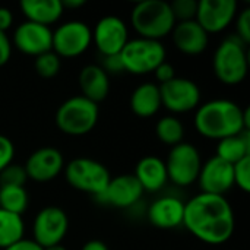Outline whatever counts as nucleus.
<instances>
[{
  "label": "nucleus",
  "mask_w": 250,
  "mask_h": 250,
  "mask_svg": "<svg viewBox=\"0 0 250 250\" xmlns=\"http://www.w3.org/2000/svg\"><path fill=\"white\" fill-rule=\"evenodd\" d=\"M34 67H35V72L41 78L50 79V78H54L60 72L62 59L53 50H50V51L42 53V54H40V56L35 57Z\"/></svg>",
  "instance_id": "cd10ccee"
},
{
  "label": "nucleus",
  "mask_w": 250,
  "mask_h": 250,
  "mask_svg": "<svg viewBox=\"0 0 250 250\" xmlns=\"http://www.w3.org/2000/svg\"><path fill=\"white\" fill-rule=\"evenodd\" d=\"M42 250H67L64 246H62V245H56V246H50V248H45V249Z\"/></svg>",
  "instance_id": "a19ab883"
},
{
  "label": "nucleus",
  "mask_w": 250,
  "mask_h": 250,
  "mask_svg": "<svg viewBox=\"0 0 250 250\" xmlns=\"http://www.w3.org/2000/svg\"><path fill=\"white\" fill-rule=\"evenodd\" d=\"M129 41V31L123 19L117 16L101 18L94 31L92 42L101 56H117Z\"/></svg>",
  "instance_id": "f8f14e48"
},
{
  "label": "nucleus",
  "mask_w": 250,
  "mask_h": 250,
  "mask_svg": "<svg viewBox=\"0 0 250 250\" xmlns=\"http://www.w3.org/2000/svg\"><path fill=\"white\" fill-rule=\"evenodd\" d=\"M246 44L237 37L226 38L214 53L212 67L220 82L224 85H239L245 81L249 70Z\"/></svg>",
  "instance_id": "20e7f679"
},
{
  "label": "nucleus",
  "mask_w": 250,
  "mask_h": 250,
  "mask_svg": "<svg viewBox=\"0 0 250 250\" xmlns=\"http://www.w3.org/2000/svg\"><path fill=\"white\" fill-rule=\"evenodd\" d=\"M170 7H171L176 23L195 21L196 10H198V1L196 0H174L173 3H170Z\"/></svg>",
  "instance_id": "c85d7f7f"
},
{
  "label": "nucleus",
  "mask_w": 250,
  "mask_h": 250,
  "mask_svg": "<svg viewBox=\"0 0 250 250\" xmlns=\"http://www.w3.org/2000/svg\"><path fill=\"white\" fill-rule=\"evenodd\" d=\"M79 86L82 97L98 105L110 92V79L100 64H86L79 73Z\"/></svg>",
  "instance_id": "aec40b11"
},
{
  "label": "nucleus",
  "mask_w": 250,
  "mask_h": 250,
  "mask_svg": "<svg viewBox=\"0 0 250 250\" xmlns=\"http://www.w3.org/2000/svg\"><path fill=\"white\" fill-rule=\"evenodd\" d=\"M69 230V218L59 207L42 208L32 224L34 242L42 249L62 245Z\"/></svg>",
  "instance_id": "9d476101"
},
{
  "label": "nucleus",
  "mask_w": 250,
  "mask_h": 250,
  "mask_svg": "<svg viewBox=\"0 0 250 250\" xmlns=\"http://www.w3.org/2000/svg\"><path fill=\"white\" fill-rule=\"evenodd\" d=\"M64 177L73 189L100 198L108 186L111 174L104 164L81 157L64 166Z\"/></svg>",
  "instance_id": "0eeeda50"
},
{
  "label": "nucleus",
  "mask_w": 250,
  "mask_h": 250,
  "mask_svg": "<svg viewBox=\"0 0 250 250\" xmlns=\"http://www.w3.org/2000/svg\"><path fill=\"white\" fill-rule=\"evenodd\" d=\"M185 202L174 196H163L148 208V221L161 230H173L183 226Z\"/></svg>",
  "instance_id": "a211bd4d"
},
{
  "label": "nucleus",
  "mask_w": 250,
  "mask_h": 250,
  "mask_svg": "<svg viewBox=\"0 0 250 250\" xmlns=\"http://www.w3.org/2000/svg\"><path fill=\"white\" fill-rule=\"evenodd\" d=\"M164 163L167 168V176L174 185L186 188L198 182L202 160L199 151L192 144L182 142L173 146L168 152L167 161Z\"/></svg>",
  "instance_id": "6e6552de"
},
{
  "label": "nucleus",
  "mask_w": 250,
  "mask_h": 250,
  "mask_svg": "<svg viewBox=\"0 0 250 250\" xmlns=\"http://www.w3.org/2000/svg\"><path fill=\"white\" fill-rule=\"evenodd\" d=\"M15 157V145L13 142L7 138L0 135V173L12 164Z\"/></svg>",
  "instance_id": "473e14b6"
},
{
  "label": "nucleus",
  "mask_w": 250,
  "mask_h": 250,
  "mask_svg": "<svg viewBox=\"0 0 250 250\" xmlns=\"http://www.w3.org/2000/svg\"><path fill=\"white\" fill-rule=\"evenodd\" d=\"M28 205H29V196L25 188L0 186V209L22 217Z\"/></svg>",
  "instance_id": "a878e982"
},
{
  "label": "nucleus",
  "mask_w": 250,
  "mask_h": 250,
  "mask_svg": "<svg viewBox=\"0 0 250 250\" xmlns=\"http://www.w3.org/2000/svg\"><path fill=\"white\" fill-rule=\"evenodd\" d=\"M236 29H237V38L245 42H250V9L245 7L237 16H236Z\"/></svg>",
  "instance_id": "2f4dec72"
},
{
  "label": "nucleus",
  "mask_w": 250,
  "mask_h": 250,
  "mask_svg": "<svg viewBox=\"0 0 250 250\" xmlns=\"http://www.w3.org/2000/svg\"><path fill=\"white\" fill-rule=\"evenodd\" d=\"M133 176L139 182L144 192H158L166 186L168 180L166 163L154 155L144 157L136 164Z\"/></svg>",
  "instance_id": "412c9836"
},
{
  "label": "nucleus",
  "mask_w": 250,
  "mask_h": 250,
  "mask_svg": "<svg viewBox=\"0 0 250 250\" xmlns=\"http://www.w3.org/2000/svg\"><path fill=\"white\" fill-rule=\"evenodd\" d=\"M195 127L199 135L221 141L249 130L250 113L230 100H212L198 107Z\"/></svg>",
  "instance_id": "f03ea898"
},
{
  "label": "nucleus",
  "mask_w": 250,
  "mask_h": 250,
  "mask_svg": "<svg viewBox=\"0 0 250 250\" xmlns=\"http://www.w3.org/2000/svg\"><path fill=\"white\" fill-rule=\"evenodd\" d=\"M161 107V95L157 83H142L130 95V110L141 119L155 116Z\"/></svg>",
  "instance_id": "5701e85b"
},
{
  "label": "nucleus",
  "mask_w": 250,
  "mask_h": 250,
  "mask_svg": "<svg viewBox=\"0 0 250 250\" xmlns=\"http://www.w3.org/2000/svg\"><path fill=\"white\" fill-rule=\"evenodd\" d=\"M4 250H42V248L38 246L34 240H25V239H22L21 242L12 245L10 248H7V249Z\"/></svg>",
  "instance_id": "4c0bfd02"
},
{
  "label": "nucleus",
  "mask_w": 250,
  "mask_h": 250,
  "mask_svg": "<svg viewBox=\"0 0 250 250\" xmlns=\"http://www.w3.org/2000/svg\"><path fill=\"white\" fill-rule=\"evenodd\" d=\"M101 59H103V62H101L100 67H103L107 75L123 72V64H122L119 54L117 56H101Z\"/></svg>",
  "instance_id": "72a5a7b5"
},
{
  "label": "nucleus",
  "mask_w": 250,
  "mask_h": 250,
  "mask_svg": "<svg viewBox=\"0 0 250 250\" xmlns=\"http://www.w3.org/2000/svg\"><path fill=\"white\" fill-rule=\"evenodd\" d=\"M10 54H12V44H10V40L7 38L6 32H1V31H0V67L4 66V64L9 62Z\"/></svg>",
  "instance_id": "c9c22d12"
},
{
  "label": "nucleus",
  "mask_w": 250,
  "mask_h": 250,
  "mask_svg": "<svg viewBox=\"0 0 250 250\" xmlns=\"http://www.w3.org/2000/svg\"><path fill=\"white\" fill-rule=\"evenodd\" d=\"M83 4H85L83 0H63L62 1L63 10L64 9H78V7H82Z\"/></svg>",
  "instance_id": "ea45409f"
},
{
  "label": "nucleus",
  "mask_w": 250,
  "mask_h": 250,
  "mask_svg": "<svg viewBox=\"0 0 250 250\" xmlns=\"http://www.w3.org/2000/svg\"><path fill=\"white\" fill-rule=\"evenodd\" d=\"M13 23V15L7 7H0V31L6 32Z\"/></svg>",
  "instance_id": "e433bc0d"
},
{
  "label": "nucleus",
  "mask_w": 250,
  "mask_h": 250,
  "mask_svg": "<svg viewBox=\"0 0 250 250\" xmlns=\"http://www.w3.org/2000/svg\"><path fill=\"white\" fill-rule=\"evenodd\" d=\"M130 22L133 29L139 34V38L155 41L171 34L176 25L170 3L163 0H145L136 3L130 13Z\"/></svg>",
  "instance_id": "7ed1b4c3"
},
{
  "label": "nucleus",
  "mask_w": 250,
  "mask_h": 250,
  "mask_svg": "<svg viewBox=\"0 0 250 250\" xmlns=\"http://www.w3.org/2000/svg\"><path fill=\"white\" fill-rule=\"evenodd\" d=\"M183 226L207 245H223L234 233V214L224 196L199 193L185 204Z\"/></svg>",
  "instance_id": "f257e3e1"
},
{
  "label": "nucleus",
  "mask_w": 250,
  "mask_h": 250,
  "mask_svg": "<svg viewBox=\"0 0 250 250\" xmlns=\"http://www.w3.org/2000/svg\"><path fill=\"white\" fill-rule=\"evenodd\" d=\"M161 95V105L171 113H188L199 107L201 89L186 78H174L163 85H158Z\"/></svg>",
  "instance_id": "9b49d317"
},
{
  "label": "nucleus",
  "mask_w": 250,
  "mask_h": 250,
  "mask_svg": "<svg viewBox=\"0 0 250 250\" xmlns=\"http://www.w3.org/2000/svg\"><path fill=\"white\" fill-rule=\"evenodd\" d=\"M144 195V189L133 174H122L111 177L100 201L114 208H130L139 202Z\"/></svg>",
  "instance_id": "f3484780"
},
{
  "label": "nucleus",
  "mask_w": 250,
  "mask_h": 250,
  "mask_svg": "<svg viewBox=\"0 0 250 250\" xmlns=\"http://www.w3.org/2000/svg\"><path fill=\"white\" fill-rule=\"evenodd\" d=\"M53 31L48 26L38 25L29 21L22 22L13 32L15 47L28 56H40L51 50Z\"/></svg>",
  "instance_id": "dca6fc26"
},
{
  "label": "nucleus",
  "mask_w": 250,
  "mask_h": 250,
  "mask_svg": "<svg viewBox=\"0 0 250 250\" xmlns=\"http://www.w3.org/2000/svg\"><path fill=\"white\" fill-rule=\"evenodd\" d=\"M123 70L132 75L154 73V70L166 62V48L161 41L135 38L129 40L120 51Z\"/></svg>",
  "instance_id": "423d86ee"
},
{
  "label": "nucleus",
  "mask_w": 250,
  "mask_h": 250,
  "mask_svg": "<svg viewBox=\"0 0 250 250\" xmlns=\"http://www.w3.org/2000/svg\"><path fill=\"white\" fill-rule=\"evenodd\" d=\"M233 174H234V185L239 186L243 192H250V157L243 158L237 164L233 166Z\"/></svg>",
  "instance_id": "7c9ffc66"
},
{
  "label": "nucleus",
  "mask_w": 250,
  "mask_h": 250,
  "mask_svg": "<svg viewBox=\"0 0 250 250\" xmlns=\"http://www.w3.org/2000/svg\"><path fill=\"white\" fill-rule=\"evenodd\" d=\"M28 180L26 171L23 166L9 164L1 173H0V186H21L25 188V183Z\"/></svg>",
  "instance_id": "c756f323"
},
{
  "label": "nucleus",
  "mask_w": 250,
  "mask_h": 250,
  "mask_svg": "<svg viewBox=\"0 0 250 250\" xmlns=\"http://www.w3.org/2000/svg\"><path fill=\"white\" fill-rule=\"evenodd\" d=\"M23 221L21 215L0 209V249L4 250L23 239Z\"/></svg>",
  "instance_id": "393cba45"
},
{
  "label": "nucleus",
  "mask_w": 250,
  "mask_h": 250,
  "mask_svg": "<svg viewBox=\"0 0 250 250\" xmlns=\"http://www.w3.org/2000/svg\"><path fill=\"white\" fill-rule=\"evenodd\" d=\"M154 75H155V79L160 82V85H163V83H166V82H168V81H171V79L176 78V75H174V67H173L170 63H167V62H163V63L154 70Z\"/></svg>",
  "instance_id": "f704fd0d"
},
{
  "label": "nucleus",
  "mask_w": 250,
  "mask_h": 250,
  "mask_svg": "<svg viewBox=\"0 0 250 250\" xmlns=\"http://www.w3.org/2000/svg\"><path fill=\"white\" fill-rule=\"evenodd\" d=\"M81 250H110V249H108V246H107L104 242H101V240H89V242H86V243L82 246V249Z\"/></svg>",
  "instance_id": "58836bf2"
},
{
  "label": "nucleus",
  "mask_w": 250,
  "mask_h": 250,
  "mask_svg": "<svg viewBox=\"0 0 250 250\" xmlns=\"http://www.w3.org/2000/svg\"><path fill=\"white\" fill-rule=\"evenodd\" d=\"M155 133L164 145H168L173 148L183 142L185 127H183V123L177 117L166 116L158 120L155 126Z\"/></svg>",
  "instance_id": "bb28decb"
},
{
  "label": "nucleus",
  "mask_w": 250,
  "mask_h": 250,
  "mask_svg": "<svg viewBox=\"0 0 250 250\" xmlns=\"http://www.w3.org/2000/svg\"><path fill=\"white\" fill-rule=\"evenodd\" d=\"M28 179L45 183L50 180H54L64 168V158L63 154L53 146H44L37 151H34L25 166H23Z\"/></svg>",
  "instance_id": "4468645a"
},
{
  "label": "nucleus",
  "mask_w": 250,
  "mask_h": 250,
  "mask_svg": "<svg viewBox=\"0 0 250 250\" xmlns=\"http://www.w3.org/2000/svg\"><path fill=\"white\" fill-rule=\"evenodd\" d=\"M237 16L234 0H199L195 21L209 34L224 31Z\"/></svg>",
  "instance_id": "ddd939ff"
},
{
  "label": "nucleus",
  "mask_w": 250,
  "mask_h": 250,
  "mask_svg": "<svg viewBox=\"0 0 250 250\" xmlns=\"http://www.w3.org/2000/svg\"><path fill=\"white\" fill-rule=\"evenodd\" d=\"M198 183L201 193L224 196L234 186L233 166L218 157H212L202 164Z\"/></svg>",
  "instance_id": "2eb2a0df"
},
{
  "label": "nucleus",
  "mask_w": 250,
  "mask_h": 250,
  "mask_svg": "<svg viewBox=\"0 0 250 250\" xmlns=\"http://www.w3.org/2000/svg\"><path fill=\"white\" fill-rule=\"evenodd\" d=\"M92 42V31L82 21H69L53 31L51 50L60 59L78 57Z\"/></svg>",
  "instance_id": "1a4fd4ad"
},
{
  "label": "nucleus",
  "mask_w": 250,
  "mask_h": 250,
  "mask_svg": "<svg viewBox=\"0 0 250 250\" xmlns=\"http://www.w3.org/2000/svg\"><path fill=\"white\" fill-rule=\"evenodd\" d=\"M223 161L234 166L243 158L250 157V132L243 130L239 135L224 138L218 141L217 145V155Z\"/></svg>",
  "instance_id": "b1692460"
},
{
  "label": "nucleus",
  "mask_w": 250,
  "mask_h": 250,
  "mask_svg": "<svg viewBox=\"0 0 250 250\" xmlns=\"http://www.w3.org/2000/svg\"><path fill=\"white\" fill-rule=\"evenodd\" d=\"M98 116V105L82 95H78L66 100L57 108L56 125L60 132L69 136H82L95 127Z\"/></svg>",
  "instance_id": "39448f33"
},
{
  "label": "nucleus",
  "mask_w": 250,
  "mask_h": 250,
  "mask_svg": "<svg viewBox=\"0 0 250 250\" xmlns=\"http://www.w3.org/2000/svg\"><path fill=\"white\" fill-rule=\"evenodd\" d=\"M174 47L188 54L196 56L207 50L208 47V34L202 29V26L196 21L177 22L171 31Z\"/></svg>",
  "instance_id": "6ab92c4d"
},
{
  "label": "nucleus",
  "mask_w": 250,
  "mask_h": 250,
  "mask_svg": "<svg viewBox=\"0 0 250 250\" xmlns=\"http://www.w3.org/2000/svg\"><path fill=\"white\" fill-rule=\"evenodd\" d=\"M21 10L26 21L48 28L63 15V6L60 0H22Z\"/></svg>",
  "instance_id": "4be33fe9"
}]
</instances>
